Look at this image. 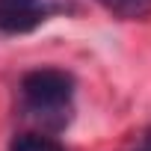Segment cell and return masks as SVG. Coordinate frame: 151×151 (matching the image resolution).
<instances>
[{"mask_svg": "<svg viewBox=\"0 0 151 151\" xmlns=\"http://www.w3.org/2000/svg\"><path fill=\"white\" fill-rule=\"evenodd\" d=\"M74 77L62 68H36L21 80V107L27 119L59 130L71 116Z\"/></svg>", "mask_w": 151, "mask_h": 151, "instance_id": "cell-1", "label": "cell"}, {"mask_svg": "<svg viewBox=\"0 0 151 151\" xmlns=\"http://www.w3.org/2000/svg\"><path fill=\"white\" fill-rule=\"evenodd\" d=\"M136 151H151V127L142 130V136H139V142H136Z\"/></svg>", "mask_w": 151, "mask_h": 151, "instance_id": "cell-5", "label": "cell"}, {"mask_svg": "<svg viewBox=\"0 0 151 151\" xmlns=\"http://www.w3.org/2000/svg\"><path fill=\"white\" fill-rule=\"evenodd\" d=\"M9 151H65V145L45 133H21L9 142Z\"/></svg>", "mask_w": 151, "mask_h": 151, "instance_id": "cell-4", "label": "cell"}, {"mask_svg": "<svg viewBox=\"0 0 151 151\" xmlns=\"http://www.w3.org/2000/svg\"><path fill=\"white\" fill-rule=\"evenodd\" d=\"M53 9V0H0V36L33 33L50 18Z\"/></svg>", "mask_w": 151, "mask_h": 151, "instance_id": "cell-2", "label": "cell"}, {"mask_svg": "<svg viewBox=\"0 0 151 151\" xmlns=\"http://www.w3.org/2000/svg\"><path fill=\"white\" fill-rule=\"evenodd\" d=\"M98 3L122 21H139L151 15V0H98Z\"/></svg>", "mask_w": 151, "mask_h": 151, "instance_id": "cell-3", "label": "cell"}]
</instances>
